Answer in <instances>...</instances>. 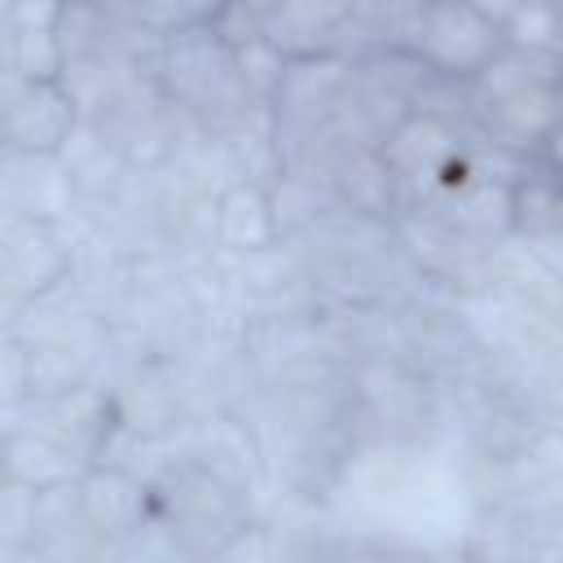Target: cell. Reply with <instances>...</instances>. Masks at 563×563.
Returning a JSON list of instances; mask_svg holds the SVG:
<instances>
[{
    "label": "cell",
    "mask_w": 563,
    "mask_h": 563,
    "mask_svg": "<svg viewBox=\"0 0 563 563\" xmlns=\"http://www.w3.org/2000/svg\"><path fill=\"white\" fill-rule=\"evenodd\" d=\"M501 26L471 0H435L422 13V57L449 75H479L501 53Z\"/></svg>",
    "instance_id": "obj_1"
},
{
    "label": "cell",
    "mask_w": 563,
    "mask_h": 563,
    "mask_svg": "<svg viewBox=\"0 0 563 563\" xmlns=\"http://www.w3.org/2000/svg\"><path fill=\"white\" fill-rule=\"evenodd\" d=\"M75 101L57 79H26L22 97L9 106V145L22 154H57L70 141Z\"/></svg>",
    "instance_id": "obj_2"
},
{
    "label": "cell",
    "mask_w": 563,
    "mask_h": 563,
    "mask_svg": "<svg viewBox=\"0 0 563 563\" xmlns=\"http://www.w3.org/2000/svg\"><path fill=\"white\" fill-rule=\"evenodd\" d=\"M136 9L167 31H194V26H216L233 9V0H136Z\"/></svg>",
    "instance_id": "obj_3"
},
{
    "label": "cell",
    "mask_w": 563,
    "mask_h": 563,
    "mask_svg": "<svg viewBox=\"0 0 563 563\" xmlns=\"http://www.w3.org/2000/svg\"><path fill=\"white\" fill-rule=\"evenodd\" d=\"M554 4V13H559V26H563V0H550Z\"/></svg>",
    "instance_id": "obj_4"
}]
</instances>
